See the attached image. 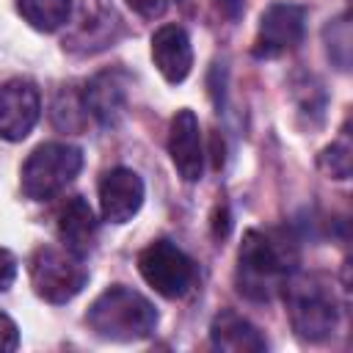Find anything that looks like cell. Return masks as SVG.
<instances>
[{
    "mask_svg": "<svg viewBox=\"0 0 353 353\" xmlns=\"http://www.w3.org/2000/svg\"><path fill=\"white\" fill-rule=\"evenodd\" d=\"M298 268V248L284 232L248 229L237 251V290L251 301H270Z\"/></svg>",
    "mask_w": 353,
    "mask_h": 353,
    "instance_id": "obj_1",
    "label": "cell"
},
{
    "mask_svg": "<svg viewBox=\"0 0 353 353\" xmlns=\"http://www.w3.org/2000/svg\"><path fill=\"white\" fill-rule=\"evenodd\" d=\"M88 328L108 342L146 339L157 325V309L132 287L113 284L94 298L85 314Z\"/></svg>",
    "mask_w": 353,
    "mask_h": 353,
    "instance_id": "obj_2",
    "label": "cell"
},
{
    "mask_svg": "<svg viewBox=\"0 0 353 353\" xmlns=\"http://www.w3.org/2000/svg\"><path fill=\"white\" fill-rule=\"evenodd\" d=\"M284 303L292 331L306 342H323L336 328V298L331 284L314 273H292L284 287Z\"/></svg>",
    "mask_w": 353,
    "mask_h": 353,
    "instance_id": "obj_3",
    "label": "cell"
},
{
    "mask_svg": "<svg viewBox=\"0 0 353 353\" xmlns=\"http://www.w3.org/2000/svg\"><path fill=\"white\" fill-rule=\"evenodd\" d=\"M83 168V152L72 143H41L22 163V193L33 201H47L58 196Z\"/></svg>",
    "mask_w": 353,
    "mask_h": 353,
    "instance_id": "obj_4",
    "label": "cell"
},
{
    "mask_svg": "<svg viewBox=\"0 0 353 353\" xmlns=\"http://www.w3.org/2000/svg\"><path fill=\"white\" fill-rule=\"evenodd\" d=\"M30 284L33 292L47 303H66L72 301L88 281V270L83 259L66 248L41 245L30 256Z\"/></svg>",
    "mask_w": 353,
    "mask_h": 353,
    "instance_id": "obj_5",
    "label": "cell"
},
{
    "mask_svg": "<svg viewBox=\"0 0 353 353\" xmlns=\"http://www.w3.org/2000/svg\"><path fill=\"white\" fill-rule=\"evenodd\" d=\"M143 281L163 298H182L196 281L193 259L168 240H154L138 254Z\"/></svg>",
    "mask_w": 353,
    "mask_h": 353,
    "instance_id": "obj_6",
    "label": "cell"
},
{
    "mask_svg": "<svg viewBox=\"0 0 353 353\" xmlns=\"http://www.w3.org/2000/svg\"><path fill=\"white\" fill-rule=\"evenodd\" d=\"M306 28V8L295 3H273L256 28L254 55L256 58H279L298 47Z\"/></svg>",
    "mask_w": 353,
    "mask_h": 353,
    "instance_id": "obj_7",
    "label": "cell"
},
{
    "mask_svg": "<svg viewBox=\"0 0 353 353\" xmlns=\"http://www.w3.org/2000/svg\"><path fill=\"white\" fill-rule=\"evenodd\" d=\"M41 116V97L33 80L14 77L0 85V138L22 141Z\"/></svg>",
    "mask_w": 353,
    "mask_h": 353,
    "instance_id": "obj_8",
    "label": "cell"
},
{
    "mask_svg": "<svg viewBox=\"0 0 353 353\" xmlns=\"http://www.w3.org/2000/svg\"><path fill=\"white\" fill-rule=\"evenodd\" d=\"M168 154L174 168L185 182H199L204 171V146H201V130L193 110L182 108L174 113L168 124Z\"/></svg>",
    "mask_w": 353,
    "mask_h": 353,
    "instance_id": "obj_9",
    "label": "cell"
},
{
    "mask_svg": "<svg viewBox=\"0 0 353 353\" xmlns=\"http://www.w3.org/2000/svg\"><path fill=\"white\" fill-rule=\"evenodd\" d=\"M143 204V182L132 168H110L99 179V210L108 223H127Z\"/></svg>",
    "mask_w": 353,
    "mask_h": 353,
    "instance_id": "obj_10",
    "label": "cell"
},
{
    "mask_svg": "<svg viewBox=\"0 0 353 353\" xmlns=\"http://www.w3.org/2000/svg\"><path fill=\"white\" fill-rule=\"evenodd\" d=\"M55 232H58L63 248L72 251L74 256L83 259L85 254H91V248L97 243V218L83 196H69L58 204Z\"/></svg>",
    "mask_w": 353,
    "mask_h": 353,
    "instance_id": "obj_11",
    "label": "cell"
},
{
    "mask_svg": "<svg viewBox=\"0 0 353 353\" xmlns=\"http://www.w3.org/2000/svg\"><path fill=\"white\" fill-rule=\"evenodd\" d=\"M116 28H119V17L108 0H83L77 25L69 36V50L97 52L113 41Z\"/></svg>",
    "mask_w": 353,
    "mask_h": 353,
    "instance_id": "obj_12",
    "label": "cell"
},
{
    "mask_svg": "<svg viewBox=\"0 0 353 353\" xmlns=\"http://www.w3.org/2000/svg\"><path fill=\"white\" fill-rule=\"evenodd\" d=\"M152 61L168 83H182L193 66V47L179 25H163L152 36Z\"/></svg>",
    "mask_w": 353,
    "mask_h": 353,
    "instance_id": "obj_13",
    "label": "cell"
},
{
    "mask_svg": "<svg viewBox=\"0 0 353 353\" xmlns=\"http://www.w3.org/2000/svg\"><path fill=\"white\" fill-rule=\"evenodd\" d=\"M124 108H127V85L116 72L97 74L83 91V110L105 127L119 124V119L124 116Z\"/></svg>",
    "mask_w": 353,
    "mask_h": 353,
    "instance_id": "obj_14",
    "label": "cell"
},
{
    "mask_svg": "<svg viewBox=\"0 0 353 353\" xmlns=\"http://www.w3.org/2000/svg\"><path fill=\"white\" fill-rule=\"evenodd\" d=\"M210 342H212V347L226 350V353H262L268 347L259 328L251 325L243 314H237L232 309H223L212 317Z\"/></svg>",
    "mask_w": 353,
    "mask_h": 353,
    "instance_id": "obj_15",
    "label": "cell"
},
{
    "mask_svg": "<svg viewBox=\"0 0 353 353\" xmlns=\"http://www.w3.org/2000/svg\"><path fill=\"white\" fill-rule=\"evenodd\" d=\"M19 17L41 33L61 30L72 17V0H17Z\"/></svg>",
    "mask_w": 353,
    "mask_h": 353,
    "instance_id": "obj_16",
    "label": "cell"
},
{
    "mask_svg": "<svg viewBox=\"0 0 353 353\" xmlns=\"http://www.w3.org/2000/svg\"><path fill=\"white\" fill-rule=\"evenodd\" d=\"M320 165L334 179H347V174H350V146H347V141H336L328 149H323Z\"/></svg>",
    "mask_w": 353,
    "mask_h": 353,
    "instance_id": "obj_17",
    "label": "cell"
},
{
    "mask_svg": "<svg viewBox=\"0 0 353 353\" xmlns=\"http://www.w3.org/2000/svg\"><path fill=\"white\" fill-rule=\"evenodd\" d=\"M19 345V328L17 323L0 312V353H11Z\"/></svg>",
    "mask_w": 353,
    "mask_h": 353,
    "instance_id": "obj_18",
    "label": "cell"
},
{
    "mask_svg": "<svg viewBox=\"0 0 353 353\" xmlns=\"http://www.w3.org/2000/svg\"><path fill=\"white\" fill-rule=\"evenodd\" d=\"M127 6H130L138 17H143V19H157V17L165 14L168 0H127Z\"/></svg>",
    "mask_w": 353,
    "mask_h": 353,
    "instance_id": "obj_19",
    "label": "cell"
},
{
    "mask_svg": "<svg viewBox=\"0 0 353 353\" xmlns=\"http://www.w3.org/2000/svg\"><path fill=\"white\" fill-rule=\"evenodd\" d=\"M17 279V259L8 248H0V292H6Z\"/></svg>",
    "mask_w": 353,
    "mask_h": 353,
    "instance_id": "obj_20",
    "label": "cell"
},
{
    "mask_svg": "<svg viewBox=\"0 0 353 353\" xmlns=\"http://www.w3.org/2000/svg\"><path fill=\"white\" fill-rule=\"evenodd\" d=\"M218 3V8L229 17V19H240V14H243V8H245V0H215Z\"/></svg>",
    "mask_w": 353,
    "mask_h": 353,
    "instance_id": "obj_21",
    "label": "cell"
}]
</instances>
